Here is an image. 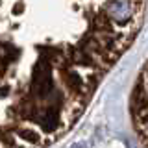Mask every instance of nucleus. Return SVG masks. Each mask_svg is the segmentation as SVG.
I'll return each instance as SVG.
<instances>
[{
    "instance_id": "1",
    "label": "nucleus",
    "mask_w": 148,
    "mask_h": 148,
    "mask_svg": "<svg viewBox=\"0 0 148 148\" xmlns=\"http://www.w3.org/2000/svg\"><path fill=\"white\" fill-rule=\"evenodd\" d=\"M148 0H0V148H48L135 43Z\"/></svg>"
},
{
    "instance_id": "2",
    "label": "nucleus",
    "mask_w": 148,
    "mask_h": 148,
    "mask_svg": "<svg viewBox=\"0 0 148 148\" xmlns=\"http://www.w3.org/2000/svg\"><path fill=\"white\" fill-rule=\"evenodd\" d=\"M128 111L137 139L145 148H148V59L137 72V78L130 91Z\"/></svg>"
}]
</instances>
